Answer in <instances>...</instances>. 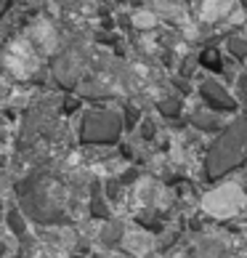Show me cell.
<instances>
[{
  "instance_id": "8992f818",
  "label": "cell",
  "mask_w": 247,
  "mask_h": 258,
  "mask_svg": "<svg viewBox=\"0 0 247 258\" xmlns=\"http://www.w3.org/2000/svg\"><path fill=\"white\" fill-rule=\"evenodd\" d=\"M8 221H11V229L19 237L24 234V224H22V216H19V213H11V216H8Z\"/></svg>"
},
{
  "instance_id": "ba28073f",
  "label": "cell",
  "mask_w": 247,
  "mask_h": 258,
  "mask_svg": "<svg viewBox=\"0 0 247 258\" xmlns=\"http://www.w3.org/2000/svg\"><path fill=\"white\" fill-rule=\"evenodd\" d=\"M6 253V245H0V255H3Z\"/></svg>"
},
{
  "instance_id": "3957f363",
  "label": "cell",
  "mask_w": 247,
  "mask_h": 258,
  "mask_svg": "<svg viewBox=\"0 0 247 258\" xmlns=\"http://www.w3.org/2000/svg\"><path fill=\"white\" fill-rule=\"evenodd\" d=\"M202 99L210 104L213 109H229V112L234 109V99H229V93H226L218 83H213V80L202 85Z\"/></svg>"
},
{
  "instance_id": "277c9868",
  "label": "cell",
  "mask_w": 247,
  "mask_h": 258,
  "mask_svg": "<svg viewBox=\"0 0 247 258\" xmlns=\"http://www.w3.org/2000/svg\"><path fill=\"white\" fill-rule=\"evenodd\" d=\"M178 107H181V101H178V99H170V101L159 104V109H162L165 114H170V117H173V114H178Z\"/></svg>"
},
{
  "instance_id": "6da1fadb",
  "label": "cell",
  "mask_w": 247,
  "mask_h": 258,
  "mask_svg": "<svg viewBox=\"0 0 247 258\" xmlns=\"http://www.w3.org/2000/svg\"><path fill=\"white\" fill-rule=\"evenodd\" d=\"M247 157V122L239 120L218 139V144L210 149L207 157V173L213 178L226 173V170L236 168L239 162Z\"/></svg>"
},
{
  "instance_id": "5b68a950",
  "label": "cell",
  "mask_w": 247,
  "mask_h": 258,
  "mask_svg": "<svg viewBox=\"0 0 247 258\" xmlns=\"http://www.w3.org/2000/svg\"><path fill=\"white\" fill-rule=\"evenodd\" d=\"M202 64H205V67H210V70H218V64H221V61H218V53H215V51L202 53Z\"/></svg>"
},
{
  "instance_id": "7a4b0ae2",
  "label": "cell",
  "mask_w": 247,
  "mask_h": 258,
  "mask_svg": "<svg viewBox=\"0 0 247 258\" xmlns=\"http://www.w3.org/2000/svg\"><path fill=\"white\" fill-rule=\"evenodd\" d=\"M122 122L115 112H91L83 120V141L85 144H112L117 141Z\"/></svg>"
},
{
  "instance_id": "52a82bcc",
  "label": "cell",
  "mask_w": 247,
  "mask_h": 258,
  "mask_svg": "<svg viewBox=\"0 0 247 258\" xmlns=\"http://www.w3.org/2000/svg\"><path fill=\"white\" fill-rule=\"evenodd\" d=\"M229 51H231L234 56H239V59H242V56L247 53V43H242V40H231V43H229Z\"/></svg>"
}]
</instances>
